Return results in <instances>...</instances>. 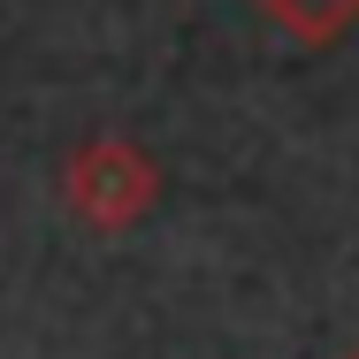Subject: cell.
I'll return each instance as SVG.
<instances>
[{"label":"cell","instance_id":"1","mask_svg":"<svg viewBox=\"0 0 359 359\" xmlns=\"http://www.w3.org/2000/svg\"><path fill=\"white\" fill-rule=\"evenodd\" d=\"M153 199H161V168L130 138H92L69 161V207L92 229H130L153 215Z\"/></svg>","mask_w":359,"mask_h":359},{"label":"cell","instance_id":"2","mask_svg":"<svg viewBox=\"0 0 359 359\" xmlns=\"http://www.w3.org/2000/svg\"><path fill=\"white\" fill-rule=\"evenodd\" d=\"M260 15L283 31L290 46H337L344 31H359V0H260Z\"/></svg>","mask_w":359,"mask_h":359},{"label":"cell","instance_id":"3","mask_svg":"<svg viewBox=\"0 0 359 359\" xmlns=\"http://www.w3.org/2000/svg\"><path fill=\"white\" fill-rule=\"evenodd\" d=\"M344 359H359V344H352V352H344Z\"/></svg>","mask_w":359,"mask_h":359}]
</instances>
